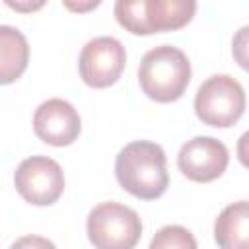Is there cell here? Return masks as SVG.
Segmentation results:
<instances>
[{
	"label": "cell",
	"mask_w": 249,
	"mask_h": 249,
	"mask_svg": "<svg viewBox=\"0 0 249 249\" xmlns=\"http://www.w3.org/2000/svg\"><path fill=\"white\" fill-rule=\"evenodd\" d=\"M245 111V89L228 74H214L200 84L195 95L196 117L214 128L233 126Z\"/></svg>",
	"instance_id": "obj_5"
},
{
	"label": "cell",
	"mask_w": 249,
	"mask_h": 249,
	"mask_svg": "<svg viewBox=\"0 0 249 249\" xmlns=\"http://www.w3.org/2000/svg\"><path fill=\"white\" fill-rule=\"evenodd\" d=\"M126 64V51L123 43L115 37L101 35L89 39L80 53L78 70L80 78L95 89L113 86Z\"/></svg>",
	"instance_id": "obj_7"
},
{
	"label": "cell",
	"mask_w": 249,
	"mask_h": 249,
	"mask_svg": "<svg viewBox=\"0 0 249 249\" xmlns=\"http://www.w3.org/2000/svg\"><path fill=\"white\" fill-rule=\"evenodd\" d=\"M29 45L14 25H0V86L16 82L27 68Z\"/></svg>",
	"instance_id": "obj_11"
},
{
	"label": "cell",
	"mask_w": 249,
	"mask_h": 249,
	"mask_svg": "<svg viewBox=\"0 0 249 249\" xmlns=\"http://www.w3.org/2000/svg\"><path fill=\"white\" fill-rule=\"evenodd\" d=\"M214 239L220 249L249 247V204L237 200L228 204L214 222Z\"/></svg>",
	"instance_id": "obj_10"
},
{
	"label": "cell",
	"mask_w": 249,
	"mask_h": 249,
	"mask_svg": "<svg viewBox=\"0 0 249 249\" xmlns=\"http://www.w3.org/2000/svg\"><path fill=\"white\" fill-rule=\"evenodd\" d=\"M16 191L23 200L35 206L54 204L64 191V171L53 158H25L14 173Z\"/></svg>",
	"instance_id": "obj_6"
},
{
	"label": "cell",
	"mask_w": 249,
	"mask_h": 249,
	"mask_svg": "<svg viewBox=\"0 0 249 249\" xmlns=\"http://www.w3.org/2000/svg\"><path fill=\"white\" fill-rule=\"evenodd\" d=\"M10 8H14V10H19V12H33V10H37V8H41L45 2H31V4H19V2H6Z\"/></svg>",
	"instance_id": "obj_15"
},
{
	"label": "cell",
	"mask_w": 249,
	"mask_h": 249,
	"mask_svg": "<svg viewBox=\"0 0 249 249\" xmlns=\"http://www.w3.org/2000/svg\"><path fill=\"white\" fill-rule=\"evenodd\" d=\"M142 91L158 103H171L183 97L191 82V62L187 54L173 45L150 49L138 66Z\"/></svg>",
	"instance_id": "obj_2"
},
{
	"label": "cell",
	"mask_w": 249,
	"mask_h": 249,
	"mask_svg": "<svg viewBox=\"0 0 249 249\" xmlns=\"http://www.w3.org/2000/svg\"><path fill=\"white\" fill-rule=\"evenodd\" d=\"M230 163L224 142L212 136H195L187 140L177 154V167L195 183H210L218 179Z\"/></svg>",
	"instance_id": "obj_8"
},
{
	"label": "cell",
	"mask_w": 249,
	"mask_h": 249,
	"mask_svg": "<svg viewBox=\"0 0 249 249\" xmlns=\"http://www.w3.org/2000/svg\"><path fill=\"white\" fill-rule=\"evenodd\" d=\"M196 12L193 0H117L115 18L134 35H152L185 27Z\"/></svg>",
	"instance_id": "obj_3"
},
{
	"label": "cell",
	"mask_w": 249,
	"mask_h": 249,
	"mask_svg": "<svg viewBox=\"0 0 249 249\" xmlns=\"http://www.w3.org/2000/svg\"><path fill=\"white\" fill-rule=\"evenodd\" d=\"M86 230L95 249H134L142 235V222L136 210L109 200L89 210Z\"/></svg>",
	"instance_id": "obj_4"
},
{
	"label": "cell",
	"mask_w": 249,
	"mask_h": 249,
	"mask_svg": "<svg viewBox=\"0 0 249 249\" xmlns=\"http://www.w3.org/2000/svg\"><path fill=\"white\" fill-rule=\"evenodd\" d=\"M64 6L66 8H70V10H74V12H86V10H91V8H97L99 6V2H86V4H74V2H64Z\"/></svg>",
	"instance_id": "obj_16"
},
{
	"label": "cell",
	"mask_w": 249,
	"mask_h": 249,
	"mask_svg": "<svg viewBox=\"0 0 249 249\" xmlns=\"http://www.w3.org/2000/svg\"><path fill=\"white\" fill-rule=\"evenodd\" d=\"M82 130V121L74 105L66 99L53 97L43 101L33 115V132L51 146H70Z\"/></svg>",
	"instance_id": "obj_9"
},
{
	"label": "cell",
	"mask_w": 249,
	"mask_h": 249,
	"mask_svg": "<svg viewBox=\"0 0 249 249\" xmlns=\"http://www.w3.org/2000/svg\"><path fill=\"white\" fill-rule=\"evenodd\" d=\"M10 249H56L54 243L43 235H23L12 243Z\"/></svg>",
	"instance_id": "obj_13"
},
{
	"label": "cell",
	"mask_w": 249,
	"mask_h": 249,
	"mask_svg": "<svg viewBox=\"0 0 249 249\" xmlns=\"http://www.w3.org/2000/svg\"><path fill=\"white\" fill-rule=\"evenodd\" d=\"M245 47H247V27H241L239 33L233 39V56L237 58L241 68H247V56H245Z\"/></svg>",
	"instance_id": "obj_14"
},
{
	"label": "cell",
	"mask_w": 249,
	"mask_h": 249,
	"mask_svg": "<svg viewBox=\"0 0 249 249\" xmlns=\"http://www.w3.org/2000/svg\"><path fill=\"white\" fill-rule=\"evenodd\" d=\"M115 175L132 196L142 200L160 198L169 185L163 148L150 140L126 144L115 158Z\"/></svg>",
	"instance_id": "obj_1"
},
{
	"label": "cell",
	"mask_w": 249,
	"mask_h": 249,
	"mask_svg": "<svg viewBox=\"0 0 249 249\" xmlns=\"http://www.w3.org/2000/svg\"><path fill=\"white\" fill-rule=\"evenodd\" d=\"M148 249H198V245L191 230L177 224H169L156 231Z\"/></svg>",
	"instance_id": "obj_12"
}]
</instances>
